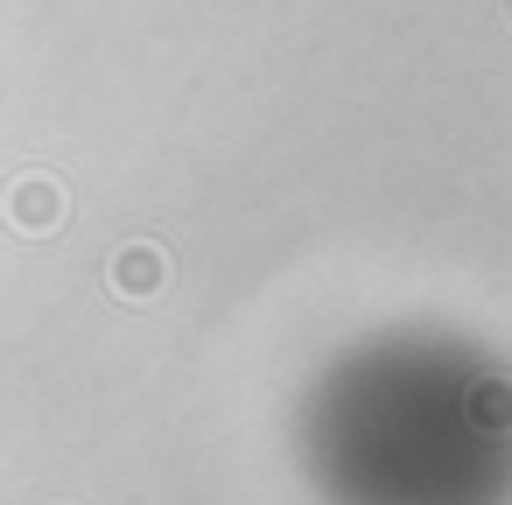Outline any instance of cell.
<instances>
[{
	"instance_id": "1",
	"label": "cell",
	"mask_w": 512,
	"mask_h": 505,
	"mask_svg": "<svg viewBox=\"0 0 512 505\" xmlns=\"http://www.w3.org/2000/svg\"><path fill=\"white\" fill-rule=\"evenodd\" d=\"M8 225L15 232H29V239H43V232H57L64 225V190L50 183V176H15V190H8Z\"/></svg>"
},
{
	"instance_id": "2",
	"label": "cell",
	"mask_w": 512,
	"mask_h": 505,
	"mask_svg": "<svg viewBox=\"0 0 512 505\" xmlns=\"http://www.w3.org/2000/svg\"><path fill=\"white\" fill-rule=\"evenodd\" d=\"M113 288L134 295V302H148L162 288V246H120L113 253Z\"/></svg>"
}]
</instances>
